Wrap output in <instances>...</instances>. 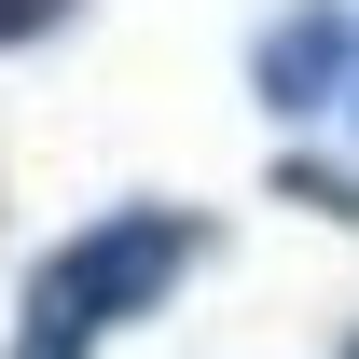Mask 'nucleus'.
I'll use <instances>...</instances> for the list:
<instances>
[{"instance_id":"nucleus-1","label":"nucleus","mask_w":359,"mask_h":359,"mask_svg":"<svg viewBox=\"0 0 359 359\" xmlns=\"http://www.w3.org/2000/svg\"><path fill=\"white\" fill-rule=\"evenodd\" d=\"M194 263H208V222L194 208H111V222H83L69 249L28 263V304H14V346L0 359H97L125 318L166 304Z\"/></svg>"},{"instance_id":"nucleus-2","label":"nucleus","mask_w":359,"mask_h":359,"mask_svg":"<svg viewBox=\"0 0 359 359\" xmlns=\"http://www.w3.org/2000/svg\"><path fill=\"white\" fill-rule=\"evenodd\" d=\"M332 69H346V14H290V28L263 42V97H276V111L332 97Z\"/></svg>"},{"instance_id":"nucleus-3","label":"nucleus","mask_w":359,"mask_h":359,"mask_svg":"<svg viewBox=\"0 0 359 359\" xmlns=\"http://www.w3.org/2000/svg\"><path fill=\"white\" fill-rule=\"evenodd\" d=\"M83 0H0V42H42V28H69Z\"/></svg>"},{"instance_id":"nucleus-4","label":"nucleus","mask_w":359,"mask_h":359,"mask_svg":"<svg viewBox=\"0 0 359 359\" xmlns=\"http://www.w3.org/2000/svg\"><path fill=\"white\" fill-rule=\"evenodd\" d=\"M346 359H359V332H346Z\"/></svg>"}]
</instances>
